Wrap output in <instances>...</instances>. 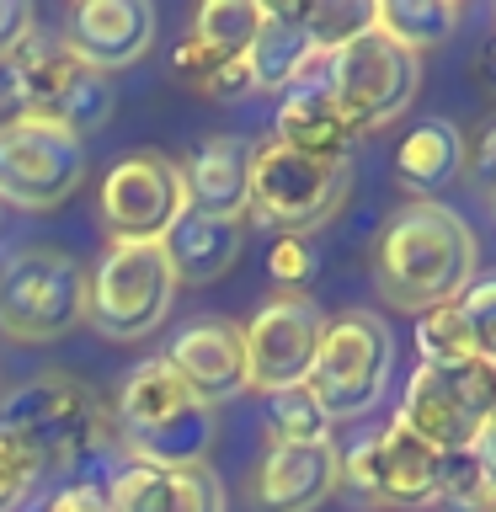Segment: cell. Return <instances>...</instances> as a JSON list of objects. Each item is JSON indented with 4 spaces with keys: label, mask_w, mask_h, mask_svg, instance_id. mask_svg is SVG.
I'll use <instances>...</instances> for the list:
<instances>
[{
    "label": "cell",
    "mask_w": 496,
    "mask_h": 512,
    "mask_svg": "<svg viewBox=\"0 0 496 512\" xmlns=\"http://www.w3.org/2000/svg\"><path fill=\"white\" fill-rule=\"evenodd\" d=\"M480 278L475 230L438 198L400 203L374 240V288L395 310L422 315L454 304Z\"/></svg>",
    "instance_id": "cell-1"
},
{
    "label": "cell",
    "mask_w": 496,
    "mask_h": 512,
    "mask_svg": "<svg viewBox=\"0 0 496 512\" xmlns=\"http://www.w3.org/2000/svg\"><path fill=\"white\" fill-rule=\"evenodd\" d=\"M118 438L134 464H208L214 448V411L182 384L166 358H144L123 379Z\"/></svg>",
    "instance_id": "cell-2"
},
{
    "label": "cell",
    "mask_w": 496,
    "mask_h": 512,
    "mask_svg": "<svg viewBox=\"0 0 496 512\" xmlns=\"http://www.w3.org/2000/svg\"><path fill=\"white\" fill-rule=\"evenodd\" d=\"M0 427L38 459V470H75L107 443V406L75 374H38L11 390Z\"/></svg>",
    "instance_id": "cell-3"
},
{
    "label": "cell",
    "mask_w": 496,
    "mask_h": 512,
    "mask_svg": "<svg viewBox=\"0 0 496 512\" xmlns=\"http://www.w3.org/2000/svg\"><path fill=\"white\" fill-rule=\"evenodd\" d=\"M395 379V336L379 310H342L326 320L310 363V395L331 422H358L390 395Z\"/></svg>",
    "instance_id": "cell-4"
},
{
    "label": "cell",
    "mask_w": 496,
    "mask_h": 512,
    "mask_svg": "<svg viewBox=\"0 0 496 512\" xmlns=\"http://www.w3.org/2000/svg\"><path fill=\"white\" fill-rule=\"evenodd\" d=\"M86 320V267L59 246H22L0 267V336L16 347L64 342Z\"/></svg>",
    "instance_id": "cell-5"
},
{
    "label": "cell",
    "mask_w": 496,
    "mask_h": 512,
    "mask_svg": "<svg viewBox=\"0 0 496 512\" xmlns=\"http://www.w3.org/2000/svg\"><path fill=\"white\" fill-rule=\"evenodd\" d=\"M6 102L16 118H48L59 128L86 139V128H102L112 118V86L107 75H96L91 64H80L64 38H32L6 59Z\"/></svg>",
    "instance_id": "cell-6"
},
{
    "label": "cell",
    "mask_w": 496,
    "mask_h": 512,
    "mask_svg": "<svg viewBox=\"0 0 496 512\" xmlns=\"http://www.w3.org/2000/svg\"><path fill=\"white\" fill-rule=\"evenodd\" d=\"M176 272L166 246H107L96 262V278H86V326L102 342H144L166 326L176 299Z\"/></svg>",
    "instance_id": "cell-7"
},
{
    "label": "cell",
    "mask_w": 496,
    "mask_h": 512,
    "mask_svg": "<svg viewBox=\"0 0 496 512\" xmlns=\"http://www.w3.org/2000/svg\"><path fill=\"white\" fill-rule=\"evenodd\" d=\"M320 86L331 91V102L352 134H374V128H390L416 102L422 59L395 48L384 32H363V38L326 54V80Z\"/></svg>",
    "instance_id": "cell-8"
},
{
    "label": "cell",
    "mask_w": 496,
    "mask_h": 512,
    "mask_svg": "<svg viewBox=\"0 0 496 512\" xmlns=\"http://www.w3.org/2000/svg\"><path fill=\"white\" fill-rule=\"evenodd\" d=\"M352 192V160H310L283 150L278 139L251 144V198L246 214L283 235L326 224Z\"/></svg>",
    "instance_id": "cell-9"
},
{
    "label": "cell",
    "mask_w": 496,
    "mask_h": 512,
    "mask_svg": "<svg viewBox=\"0 0 496 512\" xmlns=\"http://www.w3.org/2000/svg\"><path fill=\"white\" fill-rule=\"evenodd\" d=\"M496 406V368L491 363H416V374L400 390L395 422L438 454L475 448L480 427Z\"/></svg>",
    "instance_id": "cell-10"
},
{
    "label": "cell",
    "mask_w": 496,
    "mask_h": 512,
    "mask_svg": "<svg viewBox=\"0 0 496 512\" xmlns=\"http://www.w3.org/2000/svg\"><path fill=\"white\" fill-rule=\"evenodd\" d=\"M86 182V139L48 118H0V203L54 214Z\"/></svg>",
    "instance_id": "cell-11"
},
{
    "label": "cell",
    "mask_w": 496,
    "mask_h": 512,
    "mask_svg": "<svg viewBox=\"0 0 496 512\" xmlns=\"http://www.w3.org/2000/svg\"><path fill=\"white\" fill-rule=\"evenodd\" d=\"M96 214H102V230L112 235V246L118 240H128V246H166V235L187 214L182 166L160 150L118 155L102 176V192H96Z\"/></svg>",
    "instance_id": "cell-12"
},
{
    "label": "cell",
    "mask_w": 496,
    "mask_h": 512,
    "mask_svg": "<svg viewBox=\"0 0 496 512\" xmlns=\"http://www.w3.org/2000/svg\"><path fill=\"white\" fill-rule=\"evenodd\" d=\"M320 331H326V315H320V304L310 294L267 299L262 310L251 315V326L240 331V342H246V368H251L256 390L262 395L299 390V384L310 379Z\"/></svg>",
    "instance_id": "cell-13"
},
{
    "label": "cell",
    "mask_w": 496,
    "mask_h": 512,
    "mask_svg": "<svg viewBox=\"0 0 496 512\" xmlns=\"http://www.w3.org/2000/svg\"><path fill=\"white\" fill-rule=\"evenodd\" d=\"M336 491H342L336 443H272L251 475L256 512H320Z\"/></svg>",
    "instance_id": "cell-14"
},
{
    "label": "cell",
    "mask_w": 496,
    "mask_h": 512,
    "mask_svg": "<svg viewBox=\"0 0 496 512\" xmlns=\"http://www.w3.org/2000/svg\"><path fill=\"white\" fill-rule=\"evenodd\" d=\"M166 363L182 374V384L203 400L208 411H219L224 400H235L240 390H251L246 342H240V326H235V320H224V315L187 320V326L176 331Z\"/></svg>",
    "instance_id": "cell-15"
},
{
    "label": "cell",
    "mask_w": 496,
    "mask_h": 512,
    "mask_svg": "<svg viewBox=\"0 0 496 512\" xmlns=\"http://www.w3.org/2000/svg\"><path fill=\"white\" fill-rule=\"evenodd\" d=\"M155 43V11L150 0H80L64 22V48L91 64L96 75L128 70L150 54Z\"/></svg>",
    "instance_id": "cell-16"
},
{
    "label": "cell",
    "mask_w": 496,
    "mask_h": 512,
    "mask_svg": "<svg viewBox=\"0 0 496 512\" xmlns=\"http://www.w3.org/2000/svg\"><path fill=\"white\" fill-rule=\"evenodd\" d=\"M107 502L112 512H224V486L208 464H128Z\"/></svg>",
    "instance_id": "cell-17"
},
{
    "label": "cell",
    "mask_w": 496,
    "mask_h": 512,
    "mask_svg": "<svg viewBox=\"0 0 496 512\" xmlns=\"http://www.w3.org/2000/svg\"><path fill=\"white\" fill-rule=\"evenodd\" d=\"M182 187L192 214L240 219L251 198V144L235 134H214L182 160Z\"/></svg>",
    "instance_id": "cell-18"
},
{
    "label": "cell",
    "mask_w": 496,
    "mask_h": 512,
    "mask_svg": "<svg viewBox=\"0 0 496 512\" xmlns=\"http://www.w3.org/2000/svg\"><path fill=\"white\" fill-rule=\"evenodd\" d=\"M438 470H443V454H438V448H427L411 427L390 422L384 432H374L379 507H400V512L438 507Z\"/></svg>",
    "instance_id": "cell-19"
},
{
    "label": "cell",
    "mask_w": 496,
    "mask_h": 512,
    "mask_svg": "<svg viewBox=\"0 0 496 512\" xmlns=\"http://www.w3.org/2000/svg\"><path fill=\"white\" fill-rule=\"evenodd\" d=\"M272 139L310 160H352V128L342 123V112L320 80H299L283 91L278 112H272Z\"/></svg>",
    "instance_id": "cell-20"
},
{
    "label": "cell",
    "mask_w": 496,
    "mask_h": 512,
    "mask_svg": "<svg viewBox=\"0 0 496 512\" xmlns=\"http://www.w3.org/2000/svg\"><path fill=\"white\" fill-rule=\"evenodd\" d=\"M315 59L310 54V38H304V0L294 6H262V27L246 48V70H251V86L256 91H288L299 80H310Z\"/></svg>",
    "instance_id": "cell-21"
},
{
    "label": "cell",
    "mask_w": 496,
    "mask_h": 512,
    "mask_svg": "<svg viewBox=\"0 0 496 512\" xmlns=\"http://www.w3.org/2000/svg\"><path fill=\"white\" fill-rule=\"evenodd\" d=\"M240 246H246V224L219 219V214H182V224L166 235V256L176 283H214L235 267Z\"/></svg>",
    "instance_id": "cell-22"
},
{
    "label": "cell",
    "mask_w": 496,
    "mask_h": 512,
    "mask_svg": "<svg viewBox=\"0 0 496 512\" xmlns=\"http://www.w3.org/2000/svg\"><path fill=\"white\" fill-rule=\"evenodd\" d=\"M464 171V139L448 118H427L416 123L406 139L395 144V182L416 192V198H432L438 187H448Z\"/></svg>",
    "instance_id": "cell-23"
},
{
    "label": "cell",
    "mask_w": 496,
    "mask_h": 512,
    "mask_svg": "<svg viewBox=\"0 0 496 512\" xmlns=\"http://www.w3.org/2000/svg\"><path fill=\"white\" fill-rule=\"evenodd\" d=\"M454 0H374V32H384L395 48L422 54V48L448 43V32L459 27Z\"/></svg>",
    "instance_id": "cell-24"
},
{
    "label": "cell",
    "mask_w": 496,
    "mask_h": 512,
    "mask_svg": "<svg viewBox=\"0 0 496 512\" xmlns=\"http://www.w3.org/2000/svg\"><path fill=\"white\" fill-rule=\"evenodd\" d=\"M171 64H176V75L203 96H246V91H256L251 70H246V54H219V48H208L198 38L176 43Z\"/></svg>",
    "instance_id": "cell-25"
},
{
    "label": "cell",
    "mask_w": 496,
    "mask_h": 512,
    "mask_svg": "<svg viewBox=\"0 0 496 512\" xmlns=\"http://www.w3.org/2000/svg\"><path fill=\"white\" fill-rule=\"evenodd\" d=\"M363 32H374V0H304V38L315 59L336 54Z\"/></svg>",
    "instance_id": "cell-26"
},
{
    "label": "cell",
    "mask_w": 496,
    "mask_h": 512,
    "mask_svg": "<svg viewBox=\"0 0 496 512\" xmlns=\"http://www.w3.org/2000/svg\"><path fill=\"white\" fill-rule=\"evenodd\" d=\"M256 27H262V6L256 0H203L187 38L219 48V54H246Z\"/></svg>",
    "instance_id": "cell-27"
},
{
    "label": "cell",
    "mask_w": 496,
    "mask_h": 512,
    "mask_svg": "<svg viewBox=\"0 0 496 512\" xmlns=\"http://www.w3.org/2000/svg\"><path fill=\"white\" fill-rule=\"evenodd\" d=\"M267 422H272L267 427L272 443H331V416L320 411V400L310 395V384L267 395Z\"/></svg>",
    "instance_id": "cell-28"
},
{
    "label": "cell",
    "mask_w": 496,
    "mask_h": 512,
    "mask_svg": "<svg viewBox=\"0 0 496 512\" xmlns=\"http://www.w3.org/2000/svg\"><path fill=\"white\" fill-rule=\"evenodd\" d=\"M416 347H422V363H470V358H475L470 326H464L459 299L416 315Z\"/></svg>",
    "instance_id": "cell-29"
},
{
    "label": "cell",
    "mask_w": 496,
    "mask_h": 512,
    "mask_svg": "<svg viewBox=\"0 0 496 512\" xmlns=\"http://www.w3.org/2000/svg\"><path fill=\"white\" fill-rule=\"evenodd\" d=\"M438 502L459 507V512H486L496 502L486 470H480L475 448H464V454H443V470H438Z\"/></svg>",
    "instance_id": "cell-30"
},
{
    "label": "cell",
    "mask_w": 496,
    "mask_h": 512,
    "mask_svg": "<svg viewBox=\"0 0 496 512\" xmlns=\"http://www.w3.org/2000/svg\"><path fill=\"white\" fill-rule=\"evenodd\" d=\"M459 310H464V326H470L475 363L496 368V272H486V278H475L470 288H464Z\"/></svg>",
    "instance_id": "cell-31"
},
{
    "label": "cell",
    "mask_w": 496,
    "mask_h": 512,
    "mask_svg": "<svg viewBox=\"0 0 496 512\" xmlns=\"http://www.w3.org/2000/svg\"><path fill=\"white\" fill-rule=\"evenodd\" d=\"M38 459L27 454L22 443L11 438L6 427H0V512H16L32 496V486H38Z\"/></svg>",
    "instance_id": "cell-32"
},
{
    "label": "cell",
    "mask_w": 496,
    "mask_h": 512,
    "mask_svg": "<svg viewBox=\"0 0 496 512\" xmlns=\"http://www.w3.org/2000/svg\"><path fill=\"white\" fill-rule=\"evenodd\" d=\"M342 491L363 507H379V486H374V432L358 438L342 454Z\"/></svg>",
    "instance_id": "cell-33"
},
{
    "label": "cell",
    "mask_w": 496,
    "mask_h": 512,
    "mask_svg": "<svg viewBox=\"0 0 496 512\" xmlns=\"http://www.w3.org/2000/svg\"><path fill=\"white\" fill-rule=\"evenodd\" d=\"M267 267H272V278L283 283V294H299V283L315 278V256H310V246H304L299 235H283L278 246H272Z\"/></svg>",
    "instance_id": "cell-34"
},
{
    "label": "cell",
    "mask_w": 496,
    "mask_h": 512,
    "mask_svg": "<svg viewBox=\"0 0 496 512\" xmlns=\"http://www.w3.org/2000/svg\"><path fill=\"white\" fill-rule=\"evenodd\" d=\"M32 32H38V11L32 0H0V64H6L16 48H22Z\"/></svg>",
    "instance_id": "cell-35"
},
{
    "label": "cell",
    "mask_w": 496,
    "mask_h": 512,
    "mask_svg": "<svg viewBox=\"0 0 496 512\" xmlns=\"http://www.w3.org/2000/svg\"><path fill=\"white\" fill-rule=\"evenodd\" d=\"M38 512H112V502H107V486L75 480V486H64L59 496H48Z\"/></svg>",
    "instance_id": "cell-36"
},
{
    "label": "cell",
    "mask_w": 496,
    "mask_h": 512,
    "mask_svg": "<svg viewBox=\"0 0 496 512\" xmlns=\"http://www.w3.org/2000/svg\"><path fill=\"white\" fill-rule=\"evenodd\" d=\"M475 459H480V470H486L491 491H496V406H491L486 427H480V438H475Z\"/></svg>",
    "instance_id": "cell-37"
},
{
    "label": "cell",
    "mask_w": 496,
    "mask_h": 512,
    "mask_svg": "<svg viewBox=\"0 0 496 512\" xmlns=\"http://www.w3.org/2000/svg\"><path fill=\"white\" fill-rule=\"evenodd\" d=\"M480 176H486V187L496 182V128L480 139Z\"/></svg>",
    "instance_id": "cell-38"
},
{
    "label": "cell",
    "mask_w": 496,
    "mask_h": 512,
    "mask_svg": "<svg viewBox=\"0 0 496 512\" xmlns=\"http://www.w3.org/2000/svg\"><path fill=\"white\" fill-rule=\"evenodd\" d=\"M480 75H486L491 86H496V38L486 43V54H480Z\"/></svg>",
    "instance_id": "cell-39"
},
{
    "label": "cell",
    "mask_w": 496,
    "mask_h": 512,
    "mask_svg": "<svg viewBox=\"0 0 496 512\" xmlns=\"http://www.w3.org/2000/svg\"><path fill=\"white\" fill-rule=\"evenodd\" d=\"M486 198H491V214H496V182H491V192H486Z\"/></svg>",
    "instance_id": "cell-40"
},
{
    "label": "cell",
    "mask_w": 496,
    "mask_h": 512,
    "mask_svg": "<svg viewBox=\"0 0 496 512\" xmlns=\"http://www.w3.org/2000/svg\"><path fill=\"white\" fill-rule=\"evenodd\" d=\"M486 512H496V502H491V507H486Z\"/></svg>",
    "instance_id": "cell-41"
},
{
    "label": "cell",
    "mask_w": 496,
    "mask_h": 512,
    "mask_svg": "<svg viewBox=\"0 0 496 512\" xmlns=\"http://www.w3.org/2000/svg\"><path fill=\"white\" fill-rule=\"evenodd\" d=\"M491 22H496V11H491Z\"/></svg>",
    "instance_id": "cell-42"
}]
</instances>
